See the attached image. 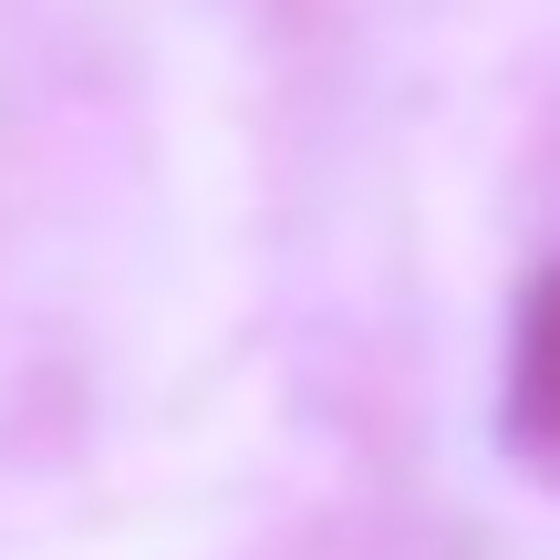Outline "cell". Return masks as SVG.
Listing matches in <instances>:
<instances>
[{"mask_svg":"<svg viewBox=\"0 0 560 560\" xmlns=\"http://www.w3.org/2000/svg\"><path fill=\"white\" fill-rule=\"evenodd\" d=\"M509 446L560 457V270L520 301V342H509Z\"/></svg>","mask_w":560,"mask_h":560,"instance_id":"obj_1","label":"cell"}]
</instances>
